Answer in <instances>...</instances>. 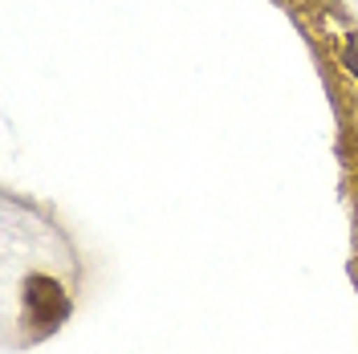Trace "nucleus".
I'll return each mask as SVG.
<instances>
[{"label": "nucleus", "instance_id": "nucleus-1", "mask_svg": "<svg viewBox=\"0 0 358 354\" xmlns=\"http://www.w3.org/2000/svg\"><path fill=\"white\" fill-rule=\"evenodd\" d=\"M346 69H350V73L358 78V41L346 45Z\"/></svg>", "mask_w": 358, "mask_h": 354}]
</instances>
